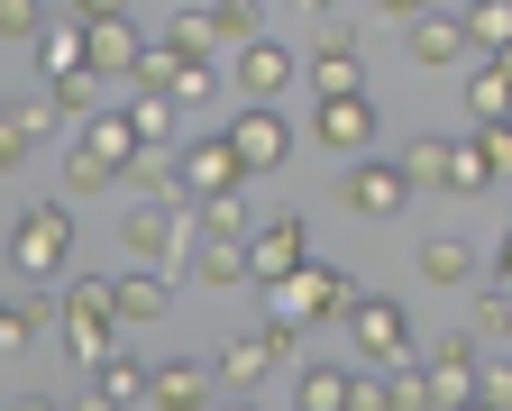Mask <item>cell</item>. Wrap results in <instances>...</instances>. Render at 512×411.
Wrapping results in <instances>:
<instances>
[{"label":"cell","mask_w":512,"mask_h":411,"mask_svg":"<svg viewBox=\"0 0 512 411\" xmlns=\"http://www.w3.org/2000/svg\"><path fill=\"white\" fill-rule=\"evenodd\" d=\"M10 265L46 293L55 274L74 265V201H55V192H46V201H28V211L10 220Z\"/></svg>","instance_id":"cell-1"},{"label":"cell","mask_w":512,"mask_h":411,"mask_svg":"<svg viewBox=\"0 0 512 411\" xmlns=\"http://www.w3.org/2000/svg\"><path fill=\"white\" fill-rule=\"evenodd\" d=\"M348 302H357L348 265H293L284 284H266V320H284V329H320V320H339Z\"/></svg>","instance_id":"cell-2"},{"label":"cell","mask_w":512,"mask_h":411,"mask_svg":"<svg viewBox=\"0 0 512 411\" xmlns=\"http://www.w3.org/2000/svg\"><path fill=\"white\" fill-rule=\"evenodd\" d=\"M339 329H348V348H357L366 375H384V366L412 357V311H403L394 293H357V302L339 311Z\"/></svg>","instance_id":"cell-3"},{"label":"cell","mask_w":512,"mask_h":411,"mask_svg":"<svg viewBox=\"0 0 512 411\" xmlns=\"http://www.w3.org/2000/svg\"><path fill=\"white\" fill-rule=\"evenodd\" d=\"M302 357V329H284V320H266V329H247V338H229V348L211 357V384L220 393H256L275 366H293Z\"/></svg>","instance_id":"cell-4"},{"label":"cell","mask_w":512,"mask_h":411,"mask_svg":"<svg viewBox=\"0 0 512 411\" xmlns=\"http://www.w3.org/2000/svg\"><path fill=\"white\" fill-rule=\"evenodd\" d=\"M220 137H229V156H238V174H247V183H256V174H275V165L293 156V119H284L275 101H247Z\"/></svg>","instance_id":"cell-5"},{"label":"cell","mask_w":512,"mask_h":411,"mask_svg":"<svg viewBox=\"0 0 512 411\" xmlns=\"http://www.w3.org/2000/svg\"><path fill=\"white\" fill-rule=\"evenodd\" d=\"M119 247L138 265H183L192 247H202V229H192V211H156V201H138V211L119 220Z\"/></svg>","instance_id":"cell-6"},{"label":"cell","mask_w":512,"mask_h":411,"mask_svg":"<svg viewBox=\"0 0 512 411\" xmlns=\"http://www.w3.org/2000/svg\"><path fill=\"white\" fill-rule=\"evenodd\" d=\"M220 64H229V83H238L247 101H284V92L302 83V55H293L284 37H247V46H229Z\"/></svg>","instance_id":"cell-7"},{"label":"cell","mask_w":512,"mask_h":411,"mask_svg":"<svg viewBox=\"0 0 512 411\" xmlns=\"http://www.w3.org/2000/svg\"><path fill=\"white\" fill-rule=\"evenodd\" d=\"M238 256H247V284H284L293 265H311V220L302 211H275L266 229H247Z\"/></svg>","instance_id":"cell-8"},{"label":"cell","mask_w":512,"mask_h":411,"mask_svg":"<svg viewBox=\"0 0 512 411\" xmlns=\"http://www.w3.org/2000/svg\"><path fill=\"white\" fill-rule=\"evenodd\" d=\"M339 201H348L357 220H403L412 211V183H403V165H384V156H348Z\"/></svg>","instance_id":"cell-9"},{"label":"cell","mask_w":512,"mask_h":411,"mask_svg":"<svg viewBox=\"0 0 512 411\" xmlns=\"http://www.w3.org/2000/svg\"><path fill=\"white\" fill-rule=\"evenodd\" d=\"M302 83H311V101H330V92H366V55H357V28L320 19V37H311V64H302Z\"/></svg>","instance_id":"cell-10"},{"label":"cell","mask_w":512,"mask_h":411,"mask_svg":"<svg viewBox=\"0 0 512 411\" xmlns=\"http://www.w3.org/2000/svg\"><path fill=\"white\" fill-rule=\"evenodd\" d=\"M165 311H174V284H165V265H128V274H110V329H119V338L156 329Z\"/></svg>","instance_id":"cell-11"},{"label":"cell","mask_w":512,"mask_h":411,"mask_svg":"<svg viewBox=\"0 0 512 411\" xmlns=\"http://www.w3.org/2000/svg\"><path fill=\"white\" fill-rule=\"evenodd\" d=\"M311 137L330 156H375V92H330L311 101Z\"/></svg>","instance_id":"cell-12"},{"label":"cell","mask_w":512,"mask_h":411,"mask_svg":"<svg viewBox=\"0 0 512 411\" xmlns=\"http://www.w3.org/2000/svg\"><path fill=\"white\" fill-rule=\"evenodd\" d=\"M174 192H183V201L247 192V174H238V156H229V137H220V128H211V137H192V147H174Z\"/></svg>","instance_id":"cell-13"},{"label":"cell","mask_w":512,"mask_h":411,"mask_svg":"<svg viewBox=\"0 0 512 411\" xmlns=\"http://www.w3.org/2000/svg\"><path fill=\"white\" fill-rule=\"evenodd\" d=\"M138 46H147L138 19H92V28H83V74H92V83H128Z\"/></svg>","instance_id":"cell-14"},{"label":"cell","mask_w":512,"mask_h":411,"mask_svg":"<svg viewBox=\"0 0 512 411\" xmlns=\"http://www.w3.org/2000/svg\"><path fill=\"white\" fill-rule=\"evenodd\" d=\"M403 55L421 64V74H448V64H467L458 10H421V19H403Z\"/></svg>","instance_id":"cell-15"},{"label":"cell","mask_w":512,"mask_h":411,"mask_svg":"<svg viewBox=\"0 0 512 411\" xmlns=\"http://www.w3.org/2000/svg\"><path fill=\"white\" fill-rule=\"evenodd\" d=\"M220 384H211V366H192V357H165V366H147V402L138 411H202Z\"/></svg>","instance_id":"cell-16"},{"label":"cell","mask_w":512,"mask_h":411,"mask_svg":"<svg viewBox=\"0 0 512 411\" xmlns=\"http://www.w3.org/2000/svg\"><path fill=\"white\" fill-rule=\"evenodd\" d=\"M476 265H485V256H476L467 238H448V229L412 247V274H421V284H439V293H458V284H476Z\"/></svg>","instance_id":"cell-17"},{"label":"cell","mask_w":512,"mask_h":411,"mask_svg":"<svg viewBox=\"0 0 512 411\" xmlns=\"http://www.w3.org/2000/svg\"><path fill=\"white\" fill-rule=\"evenodd\" d=\"M55 128V110L46 101H0V174H19L28 156H37V137Z\"/></svg>","instance_id":"cell-18"},{"label":"cell","mask_w":512,"mask_h":411,"mask_svg":"<svg viewBox=\"0 0 512 411\" xmlns=\"http://www.w3.org/2000/svg\"><path fill=\"white\" fill-rule=\"evenodd\" d=\"M92 402H110V411H138L147 402V357H128V348H110L101 366H92V384H83Z\"/></svg>","instance_id":"cell-19"},{"label":"cell","mask_w":512,"mask_h":411,"mask_svg":"<svg viewBox=\"0 0 512 411\" xmlns=\"http://www.w3.org/2000/svg\"><path fill=\"white\" fill-rule=\"evenodd\" d=\"M458 37H467V55H503L512 46V0H467V10H458Z\"/></svg>","instance_id":"cell-20"},{"label":"cell","mask_w":512,"mask_h":411,"mask_svg":"<svg viewBox=\"0 0 512 411\" xmlns=\"http://www.w3.org/2000/svg\"><path fill=\"white\" fill-rule=\"evenodd\" d=\"M192 229H202L211 247H247V192H211V201H192Z\"/></svg>","instance_id":"cell-21"},{"label":"cell","mask_w":512,"mask_h":411,"mask_svg":"<svg viewBox=\"0 0 512 411\" xmlns=\"http://www.w3.org/2000/svg\"><path fill=\"white\" fill-rule=\"evenodd\" d=\"M83 156H92V165H110V183H119V165L138 156V137H128V119H119V110H92V119H83Z\"/></svg>","instance_id":"cell-22"},{"label":"cell","mask_w":512,"mask_h":411,"mask_svg":"<svg viewBox=\"0 0 512 411\" xmlns=\"http://www.w3.org/2000/svg\"><path fill=\"white\" fill-rule=\"evenodd\" d=\"M28 55H37V74H46V83H74V74H83V28L64 19V28H46Z\"/></svg>","instance_id":"cell-23"},{"label":"cell","mask_w":512,"mask_h":411,"mask_svg":"<svg viewBox=\"0 0 512 411\" xmlns=\"http://www.w3.org/2000/svg\"><path fill=\"white\" fill-rule=\"evenodd\" d=\"M119 119H128V137H138V147H147V156H165V147H174V101H156V92H138V101H128Z\"/></svg>","instance_id":"cell-24"},{"label":"cell","mask_w":512,"mask_h":411,"mask_svg":"<svg viewBox=\"0 0 512 411\" xmlns=\"http://www.w3.org/2000/svg\"><path fill=\"white\" fill-rule=\"evenodd\" d=\"M183 265H192V284H211V293H238V284H247V256H238V247H211V238L192 247Z\"/></svg>","instance_id":"cell-25"},{"label":"cell","mask_w":512,"mask_h":411,"mask_svg":"<svg viewBox=\"0 0 512 411\" xmlns=\"http://www.w3.org/2000/svg\"><path fill=\"white\" fill-rule=\"evenodd\" d=\"M467 110H476V128H503V55H476V74H467Z\"/></svg>","instance_id":"cell-26"},{"label":"cell","mask_w":512,"mask_h":411,"mask_svg":"<svg viewBox=\"0 0 512 411\" xmlns=\"http://www.w3.org/2000/svg\"><path fill=\"white\" fill-rule=\"evenodd\" d=\"M110 348H119V329H110V320H64V357H74V375H92Z\"/></svg>","instance_id":"cell-27"},{"label":"cell","mask_w":512,"mask_h":411,"mask_svg":"<svg viewBox=\"0 0 512 411\" xmlns=\"http://www.w3.org/2000/svg\"><path fill=\"white\" fill-rule=\"evenodd\" d=\"M403 183H412V201L448 183V137H412V156H403Z\"/></svg>","instance_id":"cell-28"},{"label":"cell","mask_w":512,"mask_h":411,"mask_svg":"<svg viewBox=\"0 0 512 411\" xmlns=\"http://www.w3.org/2000/svg\"><path fill=\"white\" fill-rule=\"evenodd\" d=\"M165 101H174V110H211V101H220V64H174Z\"/></svg>","instance_id":"cell-29"},{"label":"cell","mask_w":512,"mask_h":411,"mask_svg":"<svg viewBox=\"0 0 512 411\" xmlns=\"http://www.w3.org/2000/svg\"><path fill=\"white\" fill-rule=\"evenodd\" d=\"M55 320V302L46 293H28V302H0V348H28V338Z\"/></svg>","instance_id":"cell-30"},{"label":"cell","mask_w":512,"mask_h":411,"mask_svg":"<svg viewBox=\"0 0 512 411\" xmlns=\"http://www.w3.org/2000/svg\"><path fill=\"white\" fill-rule=\"evenodd\" d=\"M211 28H220V55H229L247 37H266V10H256V0H211Z\"/></svg>","instance_id":"cell-31"},{"label":"cell","mask_w":512,"mask_h":411,"mask_svg":"<svg viewBox=\"0 0 512 411\" xmlns=\"http://www.w3.org/2000/svg\"><path fill=\"white\" fill-rule=\"evenodd\" d=\"M55 320H110V274H74L55 302Z\"/></svg>","instance_id":"cell-32"},{"label":"cell","mask_w":512,"mask_h":411,"mask_svg":"<svg viewBox=\"0 0 512 411\" xmlns=\"http://www.w3.org/2000/svg\"><path fill=\"white\" fill-rule=\"evenodd\" d=\"M55 19H46V0H0V46H37Z\"/></svg>","instance_id":"cell-33"},{"label":"cell","mask_w":512,"mask_h":411,"mask_svg":"<svg viewBox=\"0 0 512 411\" xmlns=\"http://www.w3.org/2000/svg\"><path fill=\"white\" fill-rule=\"evenodd\" d=\"M375 384H384V411H430V384H421V366H412V357H403V366H384Z\"/></svg>","instance_id":"cell-34"},{"label":"cell","mask_w":512,"mask_h":411,"mask_svg":"<svg viewBox=\"0 0 512 411\" xmlns=\"http://www.w3.org/2000/svg\"><path fill=\"white\" fill-rule=\"evenodd\" d=\"M348 393V366H302V411H339Z\"/></svg>","instance_id":"cell-35"},{"label":"cell","mask_w":512,"mask_h":411,"mask_svg":"<svg viewBox=\"0 0 512 411\" xmlns=\"http://www.w3.org/2000/svg\"><path fill=\"white\" fill-rule=\"evenodd\" d=\"M128 83H138V92H156V101H165V83H174V55H165V46L147 37V46H138V64H128Z\"/></svg>","instance_id":"cell-36"},{"label":"cell","mask_w":512,"mask_h":411,"mask_svg":"<svg viewBox=\"0 0 512 411\" xmlns=\"http://www.w3.org/2000/svg\"><path fill=\"white\" fill-rule=\"evenodd\" d=\"M430 384V411H458V402H476V366H448V375H421Z\"/></svg>","instance_id":"cell-37"},{"label":"cell","mask_w":512,"mask_h":411,"mask_svg":"<svg viewBox=\"0 0 512 411\" xmlns=\"http://www.w3.org/2000/svg\"><path fill=\"white\" fill-rule=\"evenodd\" d=\"M503 329H512V293L485 284V302H476V338H503Z\"/></svg>","instance_id":"cell-38"},{"label":"cell","mask_w":512,"mask_h":411,"mask_svg":"<svg viewBox=\"0 0 512 411\" xmlns=\"http://www.w3.org/2000/svg\"><path fill=\"white\" fill-rule=\"evenodd\" d=\"M64 192H110V165H92V156L74 147V156H64Z\"/></svg>","instance_id":"cell-39"},{"label":"cell","mask_w":512,"mask_h":411,"mask_svg":"<svg viewBox=\"0 0 512 411\" xmlns=\"http://www.w3.org/2000/svg\"><path fill=\"white\" fill-rule=\"evenodd\" d=\"M339 411H384V384L357 366V375H348V393H339Z\"/></svg>","instance_id":"cell-40"},{"label":"cell","mask_w":512,"mask_h":411,"mask_svg":"<svg viewBox=\"0 0 512 411\" xmlns=\"http://www.w3.org/2000/svg\"><path fill=\"white\" fill-rule=\"evenodd\" d=\"M74 10V28H92V19H128V0H64Z\"/></svg>","instance_id":"cell-41"},{"label":"cell","mask_w":512,"mask_h":411,"mask_svg":"<svg viewBox=\"0 0 512 411\" xmlns=\"http://www.w3.org/2000/svg\"><path fill=\"white\" fill-rule=\"evenodd\" d=\"M366 10H384V19H421V10H439V0H366Z\"/></svg>","instance_id":"cell-42"},{"label":"cell","mask_w":512,"mask_h":411,"mask_svg":"<svg viewBox=\"0 0 512 411\" xmlns=\"http://www.w3.org/2000/svg\"><path fill=\"white\" fill-rule=\"evenodd\" d=\"M10 411H64V393H19Z\"/></svg>","instance_id":"cell-43"},{"label":"cell","mask_w":512,"mask_h":411,"mask_svg":"<svg viewBox=\"0 0 512 411\" xmlns=\"http://www.w3.org/2000/svg\"><path fill=\"white\" fill-rule=\"evenodd\" d=\"M202 411H256V402H247V393H211Z\"/></svg>","instance_id":"cell-44"},{"label":"cell","mask_w":512,"mask_h":411,"mask_svg":"<svg viewBox=\"0 0 512 411\" xmlns=\"http://www.w3.org/2000/svg\"><path fill=\"white\" fill-rule=\"evenodd\" d=\"M284 10H302V19H330V10H339V0H284Z\"/></svg>","instance_id":"cell-45"},{"label":"cell","mask_w":512,"mask_h":411,"mask_svg":"<svg viewBox=\"0 0 512 411\" xmlns=\"http://www.w3.org/2000/svg\"><path fill=\"white\" fill-rule=\"evenodd\" d=\"M64 411H110V402H92V393H74V402H64Z\"/></svg>","instance_id":"cell-46"},{"label":"cell","mask_w":512,"mask_h":411,"mask_svg":"<svg viewBox=\"0 0 512 411\" xmlns=\"http://www.w3.org/2000/svg\"><path fill=\"white\" fill-rule=\"evenodd\" d=\"M183 10H211V0H183Z\"/></svg>","instance_id":"cell-47"},{"label":"cell","mask_w":512,"mask_h":411,"mask_svg":"<svg viewBox=\"0 0 512 411\" xmlns=\"http://www.w3.org/2000/svg\"><path fill=\"white\" fill-rule=\"evenodd\" d=\"M458 411H485V402H458Z\"/></svg>","instance_id":"cell-48"},{"label":"cell","mask_w":512,"mask_h":411,"mask_svg":"<svg viewBox=\"0 0 512 411\" xmlns=\"http://www.w3.org/2000/svg\"><path fill=\"white\" fill-rule=\"evenodd\" d=\"M256 10H266V0H256Z\"/></svg>","instance_id":"cell-49"}]
</instances>
